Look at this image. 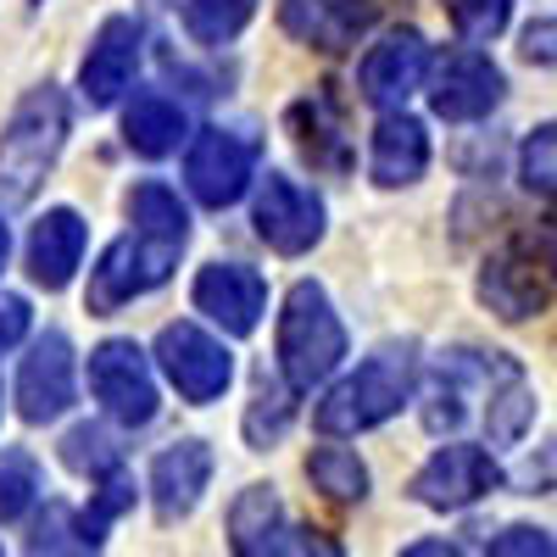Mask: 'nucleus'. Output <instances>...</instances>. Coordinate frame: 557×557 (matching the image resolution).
<instances>
[{
	"label": "nucleus",
	"instance_id": "obj_1",
	"mask_svg": "<svg viewBox=\"0 0 557 557\" xmlns=\"http://www.w3.org/2000/svg\"><path fill=\"white\" fill-rule=\"evenodd\" d=\"M480 301L502 323H524L557 301V223H524L485 257Z\"/></svg>",
	"mask_w": 557,
	"mask_h": 557
},
{
	"label": "nucleus",
	"instance_id": "obj_2",
	"mask_svg": "<svg viewBox=\"0 0 557 557\" xmlns=\"http://www.w3.org/2000/svg\"><path fill=\"white\" fill-rule=\"evenodd\" d=\"M412 385H418V346L412 341L380 346L351 380H341L330 396L318 401L312 424L323 435H362V430L385 424V418H396L407 407Z\"/></svg>",
	"mask_w": 557,
	"mask_h": 557
},
{
	"label": "nucleus",
	"instance_id": "obj_3",
	"mask_svg": "<svg viewBox=\"0 0 557 557\" xmlns=\"http://www.w3.org/2000/svg\"><path fill=\"white\" fill-rule=\"evenodd\" d=\"M67 146V101L57 84H39L17 101V112L0 128V196L7 201H34L45 173L57 168Z\"/></svg>",
	"mask_w": 557,
	"mask_h": 557
},
{
	"label": "nucleus",
	"instance_id": "obj_4",
	"mask_svg": "<svg viewBox=\"0 0 557 557\" xmlns=\"http://www.w3.org/2000/svg\"><path fill=\"white\" fill-rule=\"evenodd\" d=\"M346 357V330L330 307V290L318 278H296L285 312H278V374H285L296 391L323 385Z\"/></svg>",
	"mask_w": 557,
	"mask_h": 557
},
{
	"label": "nucleus",
	"instance_id": "obj_5",
	"mask_svg": "<svg viewBox=\"0 0 557 557\" xmlns=\"http://www.w3.org/2000/svg\"><path fill=\"white\" fill-rule=\"evenodd\" d=\"M178 251H184V240L151 235V228H134V235L112 240L101 251V262L89 268V312L107 318V312L128 307L134 296L168 285V273L178 268Z\"/></svg>",
	"mask_w": 557,
	"mask_h": 557
},
{
	"label": "nucleus",
	"instance_id": "obj_6",
	"mask_svg": "<svg viewBox=\"0 0 557 557\" xmlns=\"http://www.w3.org/2000/svg\"><path fill=\"white\" fill-rule=\"evenodd\" d=\"M89 396L123 430H139L157 418V374L134 341H101L89 351Z\"/></svg>",
	"mask_w": 557,
	"mask_h": 557
},
{
	"label": "nucleus",
	"instance_id": "obj_7",
	"mask_svg": "<svg viewBox=\"0 0 557 557\" xmlns=\"http://www.w3.org/2000/svg\"><path fill=\"white\" fill-rule=\"evenodd\" d=\"M257 178V146L235 128H201L190 157H184V184H190V196L212 212L235 207Z\"/></svg>",
	"mask_w": 557,
	"mask_h": 557
},
{
	"label": "nucleus",
	"instance_id": "obj_8",
	"mask_svg": "<svg viewBox=\"0 0 557 557\" xmlns=\"http://www.w3.org/2000/svg\"><path fill=\"white\" fill-rule=\"evenodd\" d=\"M157 362L173 380V391L196 407L218 401L228 391V380H235V357H228L223 341H212L201 323H168L157 335Z\"/></svg>",
	"mask_w": 557,
	"mask_h": 557
},
{
	"label": "nucleus",
	"instance_id": "obj_9",
	"mask_svg": "<svg viewBox=\"0 0 557 557\" xmlns=\"http://www.w3.org/2000/svg\"><path fill=\"white\" fill-rule=\"evenodd\" d=\"M502 485V469L485 446L469 441H451L441 446L424 469L412 474V502L435 507V513H457V507H474L480 496H491Z\"/></svg>",
	"mask_w": 557,
	"mask_h": 557
},
{
	"label": "nucleus",
	"instance_id": "obj_10",
	"mask_svg": "<svg viewBox=\"0 0 557 557\" xmlns=\"http://www.w3.org/2000/svg\"><path fill=\"white\" fill-rule=\"evenodd\" d=\"M424 78H430V45H424L418 28H391L374 51L362 57V67H357L362 101L380 107V112L407 107V96H412V89H424Z\"/></svg>",
	"mask_w": 557,
	"mask_h": 557
},
{
	"label": "nucleus",
	"instance_id": "obj_11",
	"mask_svg": "<svg viewBox=\"0 0 557 557\" xmlns=\"http://www.w3.org/2000/svg\"><path fill=\"white\" fill-rule=\"evenodd\" d=\"M257 235L278 251V257H301L323 240V201L312 190H301L296 178L268 173L257 190Z\"/></svg>",
	"mask_w": 557,
	"mask_h": 557
},
{
	"label": "nucleus",
	"instance_id": "obj_12",
	"mask_svg": "<svg viewBox=\"0 0 557 557\" xmlns=\"http://www.w3.org/2000/svg\"><path fill=\"white\" fill-rule=\"evenodd\" d=\"M73 391H78L73 346L62 330H45L17 368V412L28 424H51V418H62L73 407Z\"/></svg>",
	"mask_w": 557,
	"mask_h": 557
},
{
	"label": "nucleus",
	"instance_id": "obj_13",
	"mask_svg": "<svg viewBox=\"0 0 557 557\" xmlns=\"http://www.w3.org/2000/svg\"><path fill=\"white\" fill-rule=\"evenodd\" d=\"M196 312H207L223 335H251L268 312V285L246 262H207L196 273Z\"/></svg>",
	"mask_w": 557,
	"mask_h": 557
},
{
	"label": "nucleus",
	"instance_id": "obj_14",
	"mask_svg": "<svg viewBox=\"0 0 557 557\" xmlns=\"http://www.w3.org/2000/svg\"><path fill=\"white\" fill-rule=\"evenodd\" d=\"M502 67L491 62V57H480V51H451L441 67H435V78H430V107H435V117H446V123H474V117H485V112H496V101H502Z\"/></svg>",
	"mask_w": 557,
	"mask_h": 557
},
{
	"label": "nucleus",
	"instance_id": "obj_15",
	"mask_svg": "<svg viewBox=\"0 0 557 557\" xmlns=\"http://www.w3.org/2000/svg\"><path fill=\"white\" fill-rule=\"evenodd\" d=\"M374 0H278V23L290 39L312 51H351V45L374 28Z\"/></svg>",
	"mask_w": 557,
	"mask_h": 557
},
{
	"label": "nucleus",
	"instance_id": "obj_16",
	"mask_svg": "<svg viewBox=\"0 0 557 557\" xmlns=\"http://www.w3.org/2000/svg\"><path fill=\"white\" fill-rule=\"evenodd\" d=\"M139 67V23L134 17H107L101 34L89 39V57L78 67V89H84V101L89 107H112L128 78Z\"/></svg>",
	"mask_w": 557,
	"mask_h": 557
},
{
	"label": "nucleus",
	"instance_id": "obj_17",
	"mask_svg": "<svg viewBox=\"0 0 557 557\" xmlns=\"http://www.w3.org/2000/svg\"><path fill=\"white\" fill-rule=\"evenodd\" d=\"M212 480V446L207 441H178L151 462V502H157V519L178 524L196 513V502Z\"/></svg>",
	"mask_w": 557,
	"mask_h": 557
},
{
	"label": "nucleus",
	"instance_id": "obj_18",
	"mask_svg": "<svg viewBox=\"0 0 557 557\" xmlns=\"http://www.w3.org/2000/svg\"><path fill=\"white\" fill-rule=\"evenodd\" d=\"M84 262V218L73 207H51L28 235V278L39 290H67Z\"/></svg>",
	"mask_w": 557,
	"mask_h": 557
},
{
	"label": "nucleus",
	"instance_id": "obj_19",
	"mask_svg": "<svg viewBox=\"0 0 557 557\" xmlns=\"http://www.w3.org/2000/svg\"><path fill=\"white\" fill-rule=\"evenodd\" d=\"M430 168V134L418 117H407L401 107L380 117L374 128V151H368V173H374V184H385V190H401V184L424 178Z\"/></svg>",
	"mask_w": 557,
	"mask_h": 557
},
{
	"label": "nucleus",
	"instance_id": "obj_20",
	"mask_svg": "<svg viewBox=\"0 0 557 557\" xmlns=\"http://www.w3.org/2000/svg\"><path fill=\"white\" fill-rule=\"evenodd\" d=\"M285 507H278L273 485H246L228 507V546L240 557H262V552H278L285 546Z\"/></svg>",
	"mask_w": 557,
	"mask_h": 557
},
{
	"label": "nucleus",
	"instance_id": "obj_21",
	"mask_svg": "<svg viewBox=\"0 0 557 557\" xmlns=\"http://www.w3.org/2000/svg\"><path fill=\"white\" fill-rule=\"evenodd\" d=\"M123 139H128V151L151 157V162L173 157L178 139H184V112L168 96H157V89H139V96L128 101V112H123Z\"/></svg>",
	"mask_w": 557,
	"mask_h": 557
},
{
	"label": "nucleus",
	"instance_id": "obj_22",
	"mask_svg": "<svg viewBox=\"0 0 557 557\" xmlns=\"http://www.w3.org/2000/svg\"><path fill=\"white\" fill-rule=\"evenodd\" d=\"M178 17L196 45H228L257 17V0H178Z\"/></svg>",
	"mask_w": 557,
	"mask_h": 557
},
{
	"label": "nucleus",
	"instance_id": "obj_23",
	"mask_svg": "<svg viewBox=\"0 0 557 557\" xmlns=\"http://www.w3.org/2000/svg\"><path fill=\"white\" fill-rule=\"evenodd\" d=\"M128 223L151 228V235H168V240H190V212H184V201L157 178H146V184L128 190Z\"/></svg>",
	"mask_w": 557,
	"mask_h": 557
},
{
	"label": "nucleus",
	"instance_id": "obj_24",
	"mask_svg": "<svg viewBox=\"0 0 557 557\" xmlns=\"http://www.w3.org/2000/svg\"><path fill=\"white\" fill-rule=\"evenodd\" d=\"M307 480L330 502H362L368 496V469H362V457L346 451V446H318L307 457Z\"/></svg>",
	"mask_w": 557,
	"mask_h": 557
},
{
	"label": "nucleus",
	"instance_id": "obj_25",
	"mask_svg": "<svg viewBox=\"0 0 557 557\" xmlns=\"http://www.w3.org/2000/svg\"><path fill=\"white\" fill-rule=\"evenodd\" d=\"M296 385L285 380V385H278V380H257V396H251V412H246V441L257 446V451H268L278 435H285L290 430V418H296Z\"/></svg>",
	"mask_w": 557,
	"mask_h": 557
},
{
	"label": "nucleus",
	"instance_id": "obj_26",
	"mask_svg": "<svg viewBox=\"0 0 557 557\" xmlns=\"http://www.w3.org/2000/svg\"><path fill=\"white\" fill-rule=\"evenodd\" d=\"M62 462L73 474H84V480H107V474L123 469V446L101 424H73L62 435Z\"/></svg>",
	"mask_w": 557,
	"mask_h": 557
},
{
	"label": "nucleus",
	"instance_id": "obj_27",
	"mask_svg": "<svg viewBox=\"0 0 557 557\" xmlns=\"http://www.w3.org/2000/svg\"><path fill=\"white\" fill-rule=\"evenodd\" d=\"M45 480H39V462L23 451V446H7L0 451V524H17L28 507L39 502Z\"/></svg>",
	"mask_w": 557,
	"mask_h": 557
},
{
	"label": "nucleus",
	"instance_id": "obj_28",
	"mask_svg": "<svg viewBox=\"0 0 557 557\" xmlns=\"http://www.w3.org/2000/svg\"><path fill=\"white\" fill-rule=\"evenodd\" d=\"M323 112H330V101L312 96V101H301V107L290 112V123H296V139H301V151H307L312 162H330V168H341V162H346V146H341L335 123H323Z\"/></svg>",
	"mask_w": 557,
	"mask_h": 557
},
{
	"label": "nucleus",
	"instance_id": "obj_29",
	"mask_svg": "<svg viewBox=\"0 0 557 557\" xmlns=\"http://www.w3.org/2000/svg\"><path fill=\"white\" fill-rule=\"evenodd\" d=\"M28 552H96V541H89V530H84V519L73 513V507L51 502L45 519L34 524V535H28Z\"/></svg>",
	"mask_w": 557,
	"mask_h": 557
},
{
	"label": "nucleus",
	"instance_id": "obj_30",
	"mask_svg": "<svg viewBox=\"0 0 557 557\" xmlns=\"http://www.w3.org/2000/svg\"><path fill=\"white\" fill-rule=\"evenodd\" d=\"M519 173H524V184H530L535 196L557 201V123H546V128H535V134L524 139Z\"/></svg>",
	"mask_w": 557,
	"mask_h": 557
},
{
	"label": "nucleus",
	"instance_id": "obj_31",
	"mask_svg": "<svg viewBox=\"0 0 557 557\" xmlns=\"http://www.w3.org/2000/svg\"><path fill=\"white\" fill-rule=\"evenodd\" d=\"M446 12L457 23L462 39H496L507 28V17H513V0H446Z\"/></svg>",
	"mask_w": 557,
	"mask_h": 557
},
{
	"label": "nucleus",
	"instance_id": "obj_32",
	"mask_svg": "<svg viewBox=\"0 0 557 557\" xmlns=\"http://www.w3.org/2000/svg\"><path fill=\"white\" fill-rule=\"evenodd\" d=\"M128 502H134V485L123 480V469H117V474H107V480H101V491H96V502H89L84 513H78V519H84V530H89V541L101 546V541H107V524L123 513Z\"/></svg>",
	"mask_w": 557,
	"mask_h": 557
},
{
	"label": "nucleus",
	"instance_id": "obj_33",
	"mask_svg": "<svg viewBox=\"0 0 557 557\" xmlns=\"http://www.w3.org/2000/svg\"><path fill=\"white\" fill-rule=\"evenodd\" d=\"M491 552H496V557H524V552L557 557V541H552L546 530H535V524H513V530H502V535L491 541Z\"/></svg>",
	"mask_w": 557,
	"mask_h": 557
},
{
	"label": "nucleus",
	"instance_id": "obj_34",
	"mask_svg": "<svg viewBox=\"0 0 557 557\" xmlns=\"http://www.w3.org/2000/svg\"><path fill=\"white\" fill-rule=\"evenodd\" d=\"M524 62H541V67H557V17H541L524 28Z\"/></svg>",
	"mask_w": 557,
	"mask_h": 557
},
{
	"label": "nucleus",
	"instance_id": "obj_35",
	"mask_svg": "<svg viewBox=\"0 0 557 557\" xmlns=\"http://www.w3.org/2000/svg\"><path fill=\"white\" fill-rule=\"evenodd\" d=\"M28 335V301L23 296H0V351H12Z\"/></svg>",
	"mask_w": 557,
	"mask_h": 557
},
{
	"label": "nucleus",
	"instance_id": "obj_36",
	"mask_svg": "<svg viewBox=\"0 0 557 557\" xmlns=\"http://www.w3.org/2000/svg\"><path fill=\"white\" fill-rule=\"evenodd\" d=\"M407 552H412V557H441V552L451 557L457 546H451V541H418V546H407Z\"/></svg>",
	"mask_w": 557,
	"mask_h": 557
},
{
	"label": "nucleus",
	"instance_id": "obj_37",
	"mask_svg": "<svg viewBox=\"0 0 557 557\" xmlns=\"http://www.w3.org/2000/svg\"><path fill=\"white\" fill-rule=\"evenodd\" d=\"M7 257H12V228H7V218H0V268H7Z\"/></svg>",
	"mask_w": 557,
	"mask_h": 557
},
{
	"label": "nucleus",
	"instance_id": "obj_38",
	"mask_svg": "<svg viewBox=\"0 0 557 557\" xmlns=\"http://www.w3.org/2000/svg\"><path fill=\"white\" fill-rule=\"evenodd\" d=\"M34 7H39V0H34Z\"/></svg>",
	"mask_w": 557,
	"mask_h": 557
}]
</instances>
